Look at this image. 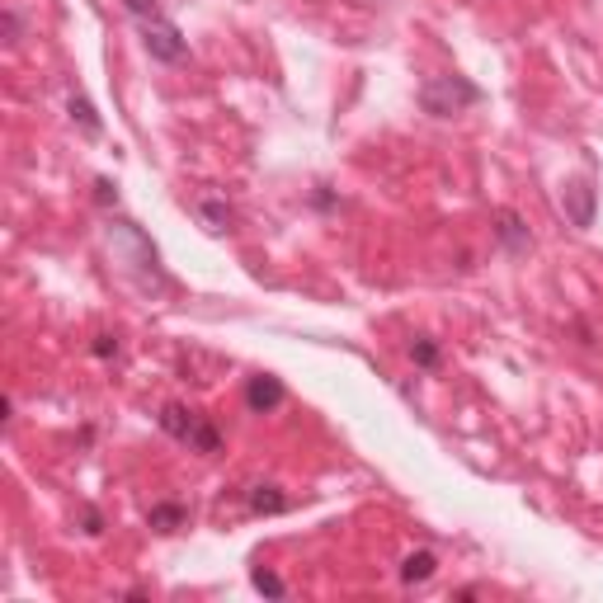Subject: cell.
<instances>
[{"mask_svg": "<svg viewBox=\"0 0 603 603\" xmlns=\"http://www.w3.org/2000/svg\"><path fill=\"white\" fill-rule=\"evenodd\" d=\"M419 104H425V114H434V118H452V114H462V108L481 104V90L462 76H444V81L419 85Z\"/></svg>", "mask_w": 603, "mask_h": 603, "instance_id": "1", "label": "cell"}, {"mask_svg": "<svg viewBox=\"0 0 603 603\" xmlns=\"http://www.w3.org/2000/svg\"><path fill=\"white\" fill-rule=\"evenodd\" d=\"M142 43H146V52H151L156 62H185V57H189L185 33H179V29L166 20V14H156V20L142 24Z\"/></svg>", "mask_w": 603, "mask_h": 603, "instance_id": "2", "label": "cell"}, {"mask_svg": "<svg viewBox=\"0 0 603 603\" xmlns=\"http://www.w3.org/2000/svg\"><path fill=\"white\" fill-rule=\"evenodd\" d=\"M108 241H114L118 250L133 254V269H142V273H151V279H160V254H156V246L146 241V236H142L133 222H114V227H108Z\"/></svg>", "mask_w": 603, "mask_h": 603, "instance_id": "3", "label": "cell"}, {"mask_svg": "<svg viewBox=\"0 0 603 603\" xmlns=\"http://www.w3.org/2000/svg\"><path fill=\"white\" fill-rule=\"evenodd\" d=\"M561 208L571 217V227H594V185L590 179H571L561 189Z\"/></svg>", "mask_w": 603, "mask_h": 603, "instance_id": "4", "label": "cell"}, {"mask_svg": "<svg viewBox=\"0 0 603 603\" xmlns=\"http://www.w3.org/2000/svg\"><path fill=\"white\" fill-rule=\"evenodd\" d=\"M246 406H250L254 415L279 410V406H283V382H279V377H269V373L250 377V382H246Z\"/></svg>", "mask_w": 603, "mask_h": 603, "instance_id": "5", "label": "cell"}, {"mask_svg": "<svg viewBox=\"0 0 603 603\" xmlns=\"http://www.w3.org/2000/svg\"><path fill=\"white\" fill-rule=\"evenodd\" d=\"M495 236H500V241L514 250V254H528V250H533V236H528V227L519 222V212H509V208L495 212Z\"/></svg>", "mask_w": 603, "mask_h": 603, "instance_id": "6", "label": "cell"}, {"mask_svg": "<svg viewBox=\"0 0 603 603\" xmlns=\"http://www.w3.org/2000/svg\"><path fill=\"white\" fill-rule=\"evenodd\" d=\"M434 571H438V556L434 552H410L406 561H401V580H406V584H425Z\"/></svg>", "mask_w": 603, "mask_h": 603, "instance_id": "7", "label": "cell"}, {"mask_svg": "<svg viewBox=\"0 0 603 603\" xmlns=\"http://www.w3.org/2000/svg\"><path fill=\"white\" fill-rule=\"evenodd\" d=\"M194 212H198V222H203L208 231H227V227H231V208L217 203V198H203V203H194Z\"/></svg>", "mask_w": 603, "mask_h": 603, "instance_id": "8", "label": "cell"}, {"mask_svg": "<svg viewBox=\"0 0 603 603\" xmlns=\"http://www.w3.org/2000/svg\"><path fill=\"white\" fill-rule=\"evenodd\" d=\"M194 419H198V415H189L185 406H166V410H160V429H166V434H175L179 444H185V438H189V429H194Z\"/></svg>", "mask_w": 603, "mask_h": 603, "instance_id": "9", "label": "cell"}, {"mask_svg": "<svg viewBox=\"0 0 603 603\" xmlns=\"http://www.w3.org/2000/svg\"><path fill=\"white\" fill-rule=\"evenodd\" d=\"M185 444H189L194 452H217V448H222V434H217L208 419H194V429H189Z\"/></svg>", "mask_w": 603, "mask_h": 603, "instance_id": "10", "label": "cell"}, {"mask_svg": "<svg viewBox=\"0 0 603 603\" xmlns=\"http://www.w3.org/2000/svg\"><path fill=\"white\" fill-rule=\"evenodd\" d=\"M250 509H254V514H283V509H288V500L279 495V490H273V486H254V495H250Z\"/></svg>", "mask_w": 603, "mask_h": 603, "instance_id": "11", "label": "cell"}, {"mask_svg": "<svg viewBox=\"0 0 603 603\" xmlns=\"http://www.w3.org/2000/svg\"><path fill=\"white\" fill-rule=\"evenodd\" d=\"M71 118L81 123V133L85 137H99V118H95V108H90L85 95H71Z\"/></svg>", "mask_w": 603, "mask_h": 603, "instance_id": "12", "label": "cell"}, {"mask_svg": "<svg viewBox=\"0 0 603 603\" xmlns=\"http://www.w3.org/2000/svg\"><path fill=\"white\" fill-rule=\"evenodd\" d=\"M179 523H185V509L179 504H156L151 509V528H160V533H175Z\"/></svg>", "mask_w": 603, "mask_h": 603, "instance_id": "13", "label": "cell"}, {"mask_svg": "<svg viewBox=\"0 0 603 603\" xmlns=\"http://www.w3.org/2000/svg\"><path fill=\"white\" fill-rule=\"evenodd\" d=\"M410 358L419 363V368H438V344H434L429 335H419V340H410Z\"/></svg>", "mask_w": 603, "mask_h": 603, "instance_id": "14", "label": "cell"}, {"mask_svg": "<svg viewBox=\"0 0 603 603\" xmlns=\"http://www.w3.org/2000/svg\"><path fill=\"white\" fill-rule=\"evenodd\" d=\"M250 580H254V590H260V594H273V599H283V594H288V584H283L279 575H273V571H264V565H260V571H254Z\"/></svg>", "mask_w": 603, "mask_h": 603, "instance_id": "15", "label": "cell"}, {"mask_svg": "<svg viewBox=\"0 0 603 603\" xmlns=\"http://www.w3.org/2000/svg\"><path fill=\"white\" fill-rule=\"evenodd\" d=\"M127 14H133V20H156V14H160V5H156V0H127Z\"/></svg>", "mask_w": 603, "mask_h": 603, "instance_id": "16", "label": "cell"}, {"mask_svg": "<svg viewBox=\"0 0 603 603\" xmlns=\"http://www.w3.org/2000/svg\"><path fill=\"white\" fill-rule=\"evenodd\" d=\"M0 24H5V43L14 47V43H20V33H24V24H20V14H14V10H5V14H0Z\"/></svg>", "mask_w": 603, "mask_h": 603, "instance_id": "17", "label": "cell"}, {"mask_svg": "<svg viewBox=\"0 0 603 603\" xmlns=\"http://www.w3.org/2000/svg\"><path fill=\"white\" fill-rule=\"evenodd\" d=\"M95 354H99V358H114V354H118V340H114V335H99V340H95Z\"/></svg>", "mask_w": 603, "mask_h": 603, "instance_id": "18", "label": "cell"}, {"mask_svg": "<svg viewBox=\"0 0 603 603\" xmlns=\"http://www.w3.org/2000/svg\"><path fill=\"white\" fill-rule=\"evenodd\" d=\"M95 198H99V203H118V194H114L108 179H95Z\"/></svg>", "mask_w": 603, "mask_h": 603, "instance_id": "19", "label": "cell"}]
</instances>
